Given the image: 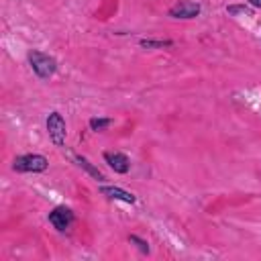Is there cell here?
<instances>
[{"label":"cell","instance_id":"obj_1","mask_svg":"<svg viewBox=\"0 0 261 261\" xmlns=\"http://www.w3.org/2000/svg\"><path fill=\"white\" fill-rule=\"evenodd\" d=\"M27 59H29V65H31L33 73L39 80H51L55 75V71H57V61L51 55L43 53V51H37V49L29 51Z\"/></svg>","mask_w":261,"mask_h":261},{"label":"cell","instance_id":"obj_8","mask_svg":"<svg viewBox=\"0 0 261 261\" xmlns=\"http://www.w3.org/2000/svg\"><path fill=\"white\" fill-rule=\"evenodd\" d=\"M73 161H75V165H77V167H82L88 175H92L96 181H104V173H102L96 165H92L86 157H82V155H73Z\"/></svg>","mask_w":261,"mask_h":261},{"label":"cell","instance_id":"obj_3","mask_svg":"<svg viewBox=\"0 0 261 261\" xmlns=\"http://www.w3.org/2000/svg\"><path fill=\"white\" fill-rule=\"evenodd\" d=\"M47 135L51 139V143L55 147H63L65 145V135H67V128H65V120L59 112H51L47 116Z\"/></svg>","mask_w":261,"mask_h":261},{"label":"cell","instance_id":"obj_12","mask_svg":"<svg viewBox=\"0 0 261 261\" xmlns=\"http://www.w3.org/2000/svg\"><path fill=\"white\" fill-rule=\"evenodd\" d=\"M226 12L228 14H251L253 8L247 4H232V6H226Z\"/></svg>","mask_w":261,"mask_h":261},{"label":"cell","instance_id":"obj_11","mask_svg":"<svg viewBox=\"0 0 261 261\" xmlns=\"http://www.w3.org/2000/svg\"><path fill=\"white\" fill-rule=\"evenodd\" d=\"M128 243H133V245H135L141 253H145V255H149V251H151V249H149V243H147L145 239L137 237V234H130V237H128Z\"/></svg>","mask_w":261,"mask_h":261},{"label":"cell","instance_id":"obj_6","mask_svg":"<svg viewBox=\"0 0 261 261\" xmlns=\"http://www.w3.org/2000/svg\"><path fill=\"white\" fill-rule=\"evenodd\" d=\"M104 161L116 173H128V169H130V159L120 151H106L104 153Z\"/></svg>","mask_w":261,"mask_h":261},{"label":"cell","instance_id":"obj_7","mask_svg":"<svg viewBox=\"0 0 261 261\" xmlns=\"http://www.w3.org/2000/svg\"><path fill=\"white\" fill-rule=\"evenodd\" d=\"M100 194L106 196L108 200H120V202H126V204H135L137 198L135 194L122 190V188H116V186H100Z\"/></svg>","mask_w":261,"mask_h":261},{"label":"cell","instance_id":"obj_2","mask_svg":"<svg viewBox=\"0 0 261 261\" xmlns=\"http://www.w3.org/2000/svg\"><path fill=\"white\" fill-rule=\"evenodd\" d=\"M47 167H49L47 157L39 155V153H24V155L14 157V161H12V169L18 173H41Z\"/></svg>","mask_w":261,"mask_h":261},{"label":"cell","instance_id":"obj_10","mask_svg":"<svg viewBox=\"0 0 261 261\" xmlns=\"http://www.w3.org/2000/svg\"><path fill=\"white\" fill-rule=\"evenodd\" d=\"M139 45H141V47H145V49H163V47H171V45H173V41H169V39H165V41L141 39V41H139Z\"/></svg>","mask_w":261,"mask_h":261},{"label":"cell","instance_id":"obj_5","mask_svg":"<svg viewBox=\"0 0 261 261\" xmlns=\"http://www.w3.org/2000/svg\"><path fill=\"white\" fill-rule=\"evenodd\" d=\"M200 12H202V6H200L198 2H192V0H179V2H175V4L167 10V14H169L171 18H181V20L196 18Z\"/></svg>","mask_w":261,"mask_h":261},{"label":"cell","instance_id":"obj_9","mask_svg":"<svg viewBox=\"0 0 261 261\" xmlns=\"http://www.w3.org/2000/svg\"><path fill=\"white\" fill-rule=\"evenodd\" d=\"M90 128L92 130H96V133H104L110 124H112V118H102V116H94V118H90Z\"/></svg>","mask_w":261,"mask_h":261},{"label":"cell","instance_id":"obj_4","mask_svg":"<svg viewBox=\"0 0 261 261\" xmlns=\"http://www.w3.org/2000/svg\"><path fill=\"white\" fill-rule=\"evenodd\" d=\"M73 220H75V216H73L71 208H67V206H57V208H53L49 212V222L59 232L69 230V226L73 224Z\"/></svg>","mask_w":261,"mask_h":261},{"label":"cell","instance_id":"obj_13","mask_svg":"<svg viewBox=\"0 0 261 261\" xmlns=\"http://www.w3.org/2000/svg\"><path fill=\"white\" fill-rule=\"evenodd\" d=\"M247 2H249L253 8H261V0H247Z\"/></svg>","mask_w":261,"mask_h":261}]
</instances>
